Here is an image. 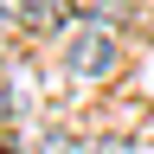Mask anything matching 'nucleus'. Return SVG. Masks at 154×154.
Segmentation results:
<instances>
[{
  "label": "nucleus",
  "instance_id": "obj_1",
  "mask_svg": "<svg viewBox=\"0 0 154 154\" xmlns=\"http://www.w3.org/2000/svg\"><path fill=\"white\" fill-rule=\"evenodd\" d=\"M58 58H64V71L84 77V84H103V77L122 71V45L103 32V19H77L64 32V45H58Z\"/></svg>",
  "mask_w": 154,
  "mask_h": 154
},
{
  "label": "nucleus",
  "instance_id": "obj_2",
  "mask_svg": "<svg viewBox=\"0 0 154 154\" xmlns=\"http://www.w3.org/2000/svg\"><path fill=\"white\" fill-rule=\"evenodd\" d=\"M26 154H77V135H64V128H51V135H38V141H32Z\"/></svg>",
  "mask_w": 154,
  "mask_h": 154
},
{
  "label": "nucleus",
  "instance_id": "obj_3",
  "mask_svg": "<svg viewBox=\"0 0 154 154\" xmlns=\"http://www.w3.org/2000/svg\"><path fill=\"white\" fill-rule=\"evenodd\" d=\"M77 154H135V141H122V135H90V141H77Z\"/></svg>",
  "mask_w": 154,
  "mask_h": 154
},
{
  "label": "nucleus",
  "instance_id": "obj_4",
  "mask_svg": "<svg viewBox=\"0 0 154 154\" xmlns=\"http://www.w3.org/2000/svg\"><path fill=\"white\" fill-rule=\"evenodd\" d=\"M71 7L84 13V19H96V13H116V7H122V0H71Z\"/></svg>",
  "mask_w": 154,
  "mask_h": 154
},
{
  "label": "nucleus",
  "instance_id": "obj_5",
  "mask_svg": "<svg viewBox=\"0 0 154 154\" xmlns=\"http://www.w3.org/2000/svg\"><path fill=\"white\" fill-rule=\"evenodd\" d=\"M32 7H38V0H0V13H7V19H26Z\"/></svg>",
  "mask_w": 154,
  "mask_h": 154
},
{
  "label": "nucleus",
  "instance_id": "obj_6",
  "mask_svg": "<svg viewBox=\"0 0 154 154\" xmlns=\"http://www.w3.org/2000/svg\"><path fill=\"white\" fill-rule=\"evenodd\" d=\"M7 109H13V96H7V84H0V128H7Z\"/></svg>",
  "mask_w": 154,
  "mask_h": 154
},
{
  "label": "nucleus",
  "instance_id": "obj_7",
  "mask_svg": "<svg viewBox=\"0 0 154 154\" xmlns=\"http://www.w3.org/2000/svg\"><path fill=\"white\" fill-rule=\"evenodd\" d=\"M0 26H7V13H0Z\"/></svg>",
  "mask_w": 154,
  "mask_h": 154
}]
</instances>
